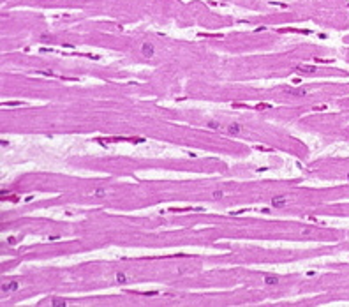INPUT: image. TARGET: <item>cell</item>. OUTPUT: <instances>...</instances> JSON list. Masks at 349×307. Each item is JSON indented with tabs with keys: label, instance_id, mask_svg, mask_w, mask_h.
<instances>
[{
	"label": "cell",
	"instance_id": "obj_6",
	"mask_svg": "<svg viewBox=\"0 0 349 307\" xmlns=\"http://www.w3.org/2000/svg\"><path fill=\"white\" fill-rule=\"evenodd\" d=\"M228 132L229 134H233V136L240 134V132H242V125H240V124H231V125L228 127Z\"/></svg>",
	"mask_w": 349,
	"mask_h": 307
},
{
	"label": "cell",
	"instance_id": "obj_10",
	"mask_svg": "<svg viewBox=\"0 0 349 307\" xmlns=\"http://www.w3.org/2000/svg\"><path fill=\"white\" fill-rule=\"evenodd\" d=\"M207 125H208L210 129H221V124H219V122H215V120H210Z\"/></svg>",
	"mask_w": 349,
	"mask_h": 307
},
{
	"label": "cell",
	"instance_id": "obj_7",
	"mask_svg": "<svg viewBox=\"0 0 349 307\" xmlns=\"http://www.w3.org/2000/svg\"><path fill=\"white\" fill-rule=\"evenodd\" d=\"M264 284H268V286L279 284V277H275V275H264Z\"/></svg>",
	"mask_w": 349,
	"mask_h": 307
},
{
	"label": "cell",
	"instance_id": "obj_11",
	"mask_svg": "<svg viewBox=\"0 0 349 307\" xmlns=\"http://www.w3.org/2000/svg\"><path fill=\"white\" fill-rule=\"evenodd\" d=\"M21 101H9V102H4V106H21Z\"/></svg>",
	"mask_w": 349,
	"mask_h": 307
},
{
	"label": "cell",
	"instance_id": "obj_1",
	"mask_svg": "<svg viewBox=\"0 0 349 307\" xmlns=\"http://www.w3.org/2000/svg\"><path fill=\"white\" fill-rule=\"evenodd\" d=\"M18 288H20L18 281H9V282H4L0 290H2V293H11V291H16Z\"/></svg>",
	"mask_w": 349,
	"mask_h": 307
},
{
	"label": "cell",
	"instance_id": "obj_8",
	"mask_svg": "<svg viewBox=\"0 0 349 307\" xmlns=\"http://www.w3.org/2000/svg\"><path fill=\"white\" fill-rule=\"evenodd\" d=\"M115 279H116V282H118V284H125V282L129 281V277L123 274V272H118V274L115 275Z\"/></svg>",
	"mask_w": 349,
	"mask_h": 307
},
{
	"label": "cell",
	"instance_id": "obj_5",
	"mask_svg": "<svg viewBox=\"0 0 349 307\" xmlns=\"http://www.w3.org/2000/svg\"><path fill=\"white\" fill-rule=\"evenodd\" d=\"M296 71H300V72H307V74H314V72L317 71L314 65H305V64H302V65H296Z\"/></svg>",
	"mask_w": 349,
	"mask_h": 307
},
{
	"label": "cell",
	"instance_id": "obj_4",
	"mask_svg": "<svg viewBox=\"0 0 349 307\" xmlns=\"http://www.w3.org/2000/svg\"><path fill=\"white\" fill-rule=\"evenodd\" d=\"M286 203H287V196H275V198H271V207L273 208H282V207H286Z\"/></svg>",
	"mask_w": 349,
	"mask_h": 307
},
{
	"label": "cell",
	"instance_id": "obj_2",
	"mask_svg": "<svg viewBox=\"0 0 349 307\" xmlns=\"http://www.w3.org/2000/svg\"><path fill=\"white\" fill-rule=\"evenodd\" d=\"M141 53L145 58H152L154 57V53H155V50H154V44L150 43H143L141 44Z\"/></svg>",
	"mask_w": 349,
	"mask_h": 307
},
{
	"label": "cell",
	"instance_id": "obj_9",
	"mask_svg": "<svg viewBox=\"0 0 349 307\" xmlns=\"http://www.w3.org/2000/svg\"><path fill=\"white\" fill-rule=\"evenodd\" d=\"M65 304H67V302H65V300H60V298H55L53 302H51V305L53 307H64Z\"/></svg>",
	"mask_w": 349,
	"mask_h": 307
},
{
	"label": "cell",
	"instance_id": "obj_13",
	"mask_svg": "<svg viewBox=\"0 0 349 307\" xmlns=\"http://www.w3.org/2000/svg\"><path fill=\"white\" fill-rule=\"evenodd\" d=\"M222 196H224V194H222V191H214V200H221Z\"/></svg>",
	"mask_w": 349,
	"mask_h": 307
},
{
	"label": "cell",
	"instance_id": "obj_12",
	"mask_svg": "<svg viewBox=\"0 0 349 307\" xmlns=\"http://www.w3.org/2000/svg\"><path fill=\"white\" fill-rule=\"evenodd\" d=\"M106 194V189H97V191H93V196H104Z\"/></svg>",
	"mask_w": 349,
	"mask_h": 307
},
{
	"label": "cell",
	"instance_id": "obj_15",
	"mask_svg": "<svg viewBox=\"0 0 349 307\" xmlns=\"http://www.w3.org/2000/svg\"><path fill=\"white\" fill-rule=\"evenodd\" d=\"M7 242H9V245H14V244H16L14 236H9V240H7Z\"/></svg>",
	"mask_w": 349,
	"mask_h": 307
},
{
	"label": "cell",
	"instance_id": "obj_17",
	"mask_svg": "<svg viewBox=\"0 0 349 307\" xmlns=\"http://www.w3.org/2000/svg\"><path fill=\"white\" fill-rule=\"evenodd\" d=\"M347 180H349V175H347Z\"/></svg>",
	"mask_w": 349,
	"mask_h": 307
},
{
	"label": "cell",
	"instance_id": "obj_3",
	"mask_svg": "<svg viewBox=\"0 0 349 307\" xmlns=\"http://www.w3.org/2000/svg\"><path fill=\"white\" fill-rule=\"evenodd\" d=\"M286 92L289 94V95H296V97H303L307 94V90L303 88V86H289V88H286Z\"/></svg>",
	"mask_w": 349,
	"mask_h": 307
},
{
	"label": "cell",
	"instance_id": "obj_16",
	"mask_svg": "<svg viewBox=\"0 0 349 307\" xmlns=\"http://www.w3.org/2000/svg\"><path fill=\"white\" fill-rule=\"evenodd\" d=\"M0 145H2V147H7L9 141H7V140H2V141H0Z\"/></svg>",
	"mask_w": 349,
	"mask_h": 307
},
{
	"label": "cell",
	"instance_id": "obj_14",
	"mask_svg": "<svg viewBox=\"0 0 349 307\" xmlns=\"http://www.w3.org/2000/svg\"><path fill=\"white\" fill-rule=\"evenodd\" d=\"M257 109H264V108H270V104H257Z\"/></svg>",
	"mask_w": 349,
	"mask_h": 307
}]
</instances>
